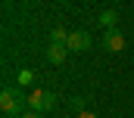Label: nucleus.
I'll return each mask as SVG.
<instances>
[{"label":"nucleus","instance_id":"f03ea898","mask_svg":"<svg viewBox=\"0 0 134 118\" xmlns=\"http://www.w3.org/2000/svg\"><path fill=\"white\" fill-rule=\"evenodd\" d=\"M56 106V93H50V90H31L28 93V109L34 112H50Z\"/></svg>","mask_w":134,"mask_h":118},{"label":"nucleus","instance_id":"0eeeda50","mask_svg":"<svg viewBox=\"0 0 134 118\" xmlns=\"http://www.w3.org/2000/svg\"><path fill=\"white\" fill-rule=\"evenodd\" d=\"M66 40H69L66 28H50V44H66Z\"/></svg>","mask_w":134,"mask_h":118},{"label":"nucleus","instance_id":"f257e3e1","mask_svg":"<svg viewBox=\"0 0 134 118\" xmlns=\"http://www.w3.org/2000/svg\"><path fill=\"white\" fill-rule=\"evenodd\" d=\"M0 109H3V115L22 118V112L28 109V93H22L16 87H3L0 90Z\"/></svg>","mask_w":134,"mask_h":118},{"label":"nucleus","instance_id":"6e6552de","mask_svg":"<svg viewBox=\"0 0 134 118\" xmlns=\"http://www.w3.org/2000/svg\"><path fill=\"white\" fill-rule=\"evenodd\" d=\"M31 81H34V75H31V72H19V84H22V87H28Z\"/></svg>","mask_w":134,"mask_h":118},{"label":"nucleus","instance_id":"39448f33","mask_svg":"<svg viewBox=\"0 0 134 118\" xmlns=\"http://www.w3.org/2000/svg\"><path fill=\"white\" fill-rule=\"evenodd\" d=\"M66 53H69L66 44H50V47H47V62H50V65H63V62H66Z\"/></svg>","mask_w":134,"mask_h":118},{"label":"nucleus","instance_id":"20e7f679","mask_svg":"<svg viewBox=\"0 0 134 118\" xmlns=\"http://www.w3.org/2000/svg\"><path fill=\"white\" fill-rule=\"evenodd\" d=\"M100 47L106 50V53H122V50H125V37H122V31H119V28H109L106 34H103Z\"/></svg>","mask_w":134,"mask_h":118},{"label":"nucleus","instance_id":"9d476101","mask_svg":"<svg viewBox=\"0 0 134 118\" xmlns=\"http://www.w3.org/2000/svg\"><path fill=\"white\" fill-rule=\"evenodd\" d=\"M78 118H97L94 112H78Z\"/></svg>","mask_w":134,"mask_h":118},{"label":"nucleus","instance_id":"423d86ee","mask_svg":"<svg viewBox=\"0 0 134 118\" xmlns=\"http://www.w3.org/2000/svg\"><path fill=\"white\" fill-rule=\"evenodd\" d=\"M115 22H119V13H115V9H103V13H100V25H103L106 31L115 28Z\"/></svg>","mask_w":134,"mask_h":118},{"label":"nucleus","instance_id":"7ed1b4c3","mask_svg":"<svg viewBox=\"0 0 134 118\" xmlns=\"http://www.w3.org/2000/svg\"><path fill=\"white\" fill-rule=\"evenodd\" d=\"M66 47L72 50V53H84V50H91V47H94V37H91L87 31H69Z\"/></svg>","mask_w":134,"mask_h":118},{"label":"nucleus","instance_id":"1a4fd4ad","mask_svg":"<svg viewBox=\"0 0 134 118\" xmlns=\"http://www.w3.org/2000/svg\"><path fill=\"white\" fill-rule=\"evenodd\" d=\"M22 118H44V112H34V109H25V112H22Z\"/></svg>","mask_w":134,"mask_h":118}]
</instances>
